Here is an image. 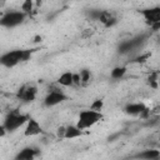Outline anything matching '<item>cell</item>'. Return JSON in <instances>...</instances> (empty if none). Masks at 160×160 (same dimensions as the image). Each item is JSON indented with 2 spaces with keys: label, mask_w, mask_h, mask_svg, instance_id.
<instances>
[{
  "label": "cell",
  "mask_w": 160,
  "mask_h": 160,
  "mask_svg": "<svg viewBox=\"0 0 160 160\" xmlns=\"http://www.w3.org/2000/svg\"><path fill=\"white\" fill-rule=\"evenodd\" d=\"M34 50H12L5 52L0 58V62L6 68H12L22 61H28L31 58Z\"/></svg>",
  "instance_id": "obj_1"
},
{
  "label": "cell",
  "mask_w": 160,
  "mask_h": 160,
  "mask_svg": "<svg viewBox=\"0 0 160 160\" xmlns=\"http://www.w3.org/2000/svg\"><path fill=\"white\" fill-rule=\"evenodd\" d=\"M102 119V114L101 111H95L92 109H88V110H84L79 114V119H78V126L80 129H88V128H91L94 126L96 122H99L100 120Z\"/></svg>",
  "instance_id": "obj_2"
},
{
  "label": "cell",
  "mask_w": 160,
  "mask_h": 160,
  "mask_svg": "<svg viewBox=\"0 0 160 160\" xmlns=\"http://www.w3.org/2000/svg\"><path fill=\"white\" fill-rule=\"evenodd\" d=\"M29 120L28 115L20 114L19 111H11L10 114H8V116L5 118V121L2 124V126L6 129L8 132H14L15 130H18L20 126H22L24 124H26V121Z\"/></svg>",
  "instance_id": "obj_3"
},
{
  "label": "cell",
  "mask_w": 160,
  "mask_h": 160,
  "mask_svg": "<svg viewBox=\"0 0 160 160\" xmlns=\"http://www.w3.org/2000/svg\"><path fill=\"white\" fill-rule=\"evenodd\" d=\"M26 14L24 11H8L1 16L0 24L4 28H15L24 22Z\"/></svg>",
  "instance_id": "obj_4"
},
{
  "label": "cell",
  "mask_w": 160,
  "mask_h": 160,
  "mask_svg": "<svg viewBox=\"0 0 160 160\" xmlns=\"http://www.w3.org/2000/svg\"><path fill=\"white\" fill-rule=\"evenodd\" d=\"M36 94H38V89L34 84H25L21 88H19L16 92V98L22 102H32L36 99Z\"/></svg>",
  "instance_id": "obj_5"
},
{
  "label": "cell",
  "mask_w": 160,
  "mask_h": 160,
  "mask_svg": "<svg viewBox=\"0 0 160 160\" xmlns=\"http://www.w3.org/2000/svg\"><path fill=\"white\" fill-rule=\"evenodd\" d=\"M139 12L144 16L145 22L151 28L152 25L160 22V6H152L139 10Z\"/></svg>",
  "instance_id": "obj_6"
},
{
  "label": "cell",
  "mask_w": 160,
  "mask_h": 160,
  "mask_svg": "<svg viewBox=\"0 0 160 160\" xmlns=\"http://www.w3.org/2000/svg\"><path fill=\"white\" fill-rule=\"evenodd\" d=\"M68 99V96L60 90V89H52L48 92V95L45 96L44 99V105L48 106V108H51V106H55L62 101H65Z\"/></svg>",
  "instance_id": "obj_7"
},
{
  "label": "cell",
  "mask_w": 160,
  "mask_h": 160,
  "mask_svg": "<svg viewBox=\"0 0 160 160\" xmlns=\"http://www.w3.org/2000/svg\"><path fill=\"white\" fill-rule=\"evenodd\" d=\"M40 132H41V126L39 124V121L35 120L34 118H29V120L26 121L24 135L25 136H35V135H39Z\"/></svg>",
  "instance_id": "obj_8"
},
{
  "label": "cell",
  "mask_w": 160,
  "mask_h": 160,
  "mask_svg": "<svg viewBox=\"0 0 160 160\" xmlns=\"http://www.w3.org/2000/svg\"><path fill=\"white\" fill-rule=\"evenodd\" d=\"M39 152H40L39 149L32 148V146H26V148H24V149H21V150L19 151V154L15 156V159H16V160H31V159H34Z\"/></svg>",
  "instance_id": "obj_9"
},
{
  "label": "cell",
  "mask_w": 160,
  "mask_h": 160,
  "mask_svg": "<svg viewBox=\"0 0 160 160\" xmlns=\"http://www.w3.org/2000/svg\"><path fill=\"white\" fill-rule=\"evenodd\" d=\"M145 109H146V106L144 104H141V102H132V104H128L124 110H125L126 114L135 116V115H140Z\"/></svg>",
  "instance_id": "obj_10"
},
{
  "label": "cell",
  "mask_w": 160,
  "mask_h": 160,
  "mask_svg": "<svg viewBox=\"0 0 160 160\" xmlns=\"http://www.w3.org/2000/svg\"><path fill=\"white\" fill-rule=\"evenodd\" d=\"M99 21H100L101 24H104L106 28H109V26H112L114 24H116V18H115L111 12H109V11H106V10H102L101 14H100Z\"/></svg>",
  "instance_id": "obj_11"
},
{
  "label": "cell",
  "mask_w": 160,
  "mask_h": 160,
  "mask_svg": "<svg viewBox=\"0 0 160 160\" xmlns=\"http://www.w3.org/2000/svg\"><path fill=\"white\" fill-rule=\"evenodd\" d=\"M72 75H74V72H70V71L62 72L58 79V84L61 86H74Z\"/></svg>",
  "instance_id": "obj_12"
},
{
  "label": "cell",
  "mask_w": 160,
  "mask_h": 160,
  "mask_svg": "<svg viewBox=\"0 0 160 160\" xmlns=\"http://www.w3.org/2000/svg\"><path fill=\"white\" fill-rule=\"evenodd\" d=\"M84 132H82V129H80L78 125H70V126H66V130H65V139H74V138H79L81 136Z\"/></svg>",
  "instance_id": "obj_13"
},
{
  "label": "cell",
  "mask_w": 160,
  "mask_h": 160,
  "mask_svg": "<svg viewBox=\"0 0 160 160\" xmlns=\"http://www.w3.org/2000/svg\"><path fill=\"white\" fill-rule=\"evenodd\" d=\"M135 158L138 159H146V160H155L158 158H160V151L159 150H144L141 152H139L138 155H135Z\"/></svg>",
  "instance_id": "obj_14"
},
{
  "label": "cell",
  "mask_w": 160,
  "mask_h": 160,
  "mask_svg": "<svg viewBox=\"0 0 160 160\" xmlns=\"http://www.w3.org/2000/svg\"><path fill=\"white\" fill-rule=\"evenodd\" d=\"M126 74V66H116L111 70V78L112 79H121Z\"/></svg>",
  "instance_id": "obj_15"
},
{
  "label": "cell",
  "mask_w": 160,
  "mask_h": 160,
  "mask_svg": "<svg viewBox=\"0 0 160 160\" xmlns=\"http://www.w3.org/2000/svg\"><path fill=\"white\" fill-rule=\"evenodd\" d=\"M159 76H160V74H159L158 71H154L151 75H149L148 82H149V85H150L151 88H154V89L158 88V85H159Z\"/></svg>",
  "instance_id": "obj_16"
},
{
  "label": "cell",
  "mask_w": 160,
  "mask_h": 160,
  "mask_svg": "<svg viewBox=\"0 0 160 160\" xmlns=\"http://www.w3.org/2000/svg\"><path fill=\"white\" fill-rule=\"evenodd\" d=\"M80 78H81V85H82V86H86V85L90 82V78H91L90 71H89L88 69L80 70Z\"/></svg>",
  "instance_id": "obj_17"
},
{
  "label": "cell",
  "mask_w": 160,
  "mask_h": 160,
  "mask_svg": "<svg viewBox=\"0 0 160 160\" xmlns=\"http://www.w3.org/2000/svg\"><path fill=\"white\" fill-rule=\"evenodd\" d=\"M102 106H104V101L101 99H96L92 101V104L90 105V109L95 110V111H101L102 110Z\"/></svg>",
  "instance_id": "obj_18"
},
{
  "label": "cell",
  "mask_w": 160,
  "mask_h": 160,
  "mask_svg": "<svg viewBox=\"0 0 160 160\" xmlns=\"http://www.w3.org/2000/svg\"><path fill=\"white\" fill-rule=\"evenodd\" d=\"M21 10L25 14H30L31 10H32V0H25L21 5Z\"/></svg>",
  "instance_id": "obj_19"
},
{
  "label": "cell",
  "mask_w": 160,
  "mask_h": 160,
  "mask_svg": "<svg viewBox=\"0 0 160 160\" xmlns=\"http://www.w3.org/2000/svg\"><path fill=\"white\" fill-rule=\"evenodd\" d=\"M101 11L102 10H98V9H92V10H90V12H89V16L92 19V20H99V18H100V14H101Z\"/></svg>",
  "instance_id": "obj_20"
},
{
  "label": "cell",
  "mask_w": 160,
  "mask_h": 160,
  "mask_svg": "<svg viewBox=\"0 0 160 160\" xmlns=\"http://www.w3.org/2000/svg\"><path fill=\"white\" fill-rule=\"evenodd\" d=\"M150 55H151L150 52H146V54H144V55H140V56L135 58V59H134V61H135V62H145V61L150 58Z\"/></svg>",
  "instance_id": "obj_21"
},
{
  "label": "cell",
  "mask_w": 160,
  "mask_h": 160,
  "mask_svg": "<svg viewBox=\"0 0 160 160\" xmlns=\"http://www.w3.org/2000/svg\"><path fill=\"white\" fill-rule=\"evenodd\" d=\"M72 80H74V86H81L80 72H74V75H72Z\"/></svg>",
  "instance_id": "obj_22"
},
{
  "label": "cell",
  "mask_w": 160,
  "mask_h": 160,
  "mask_svg": "<svg viewBox=\"0 0 160 160\" xmlns=\"http://www.w3.org/2000/svg\"><path fill=\"white\" fill-rule=\"evenodd\" d=\"M65 130H66V128L65 126H60L59 129H58V132H56V135H58V138H65Z\"/></svg>",
  "instance_id": "obj_23"
},
{
  "label": "cell",
  "mask_w": 160,
  "mask_h": 160,
  "mask_svg": "<svg viewBox=\"0 0 160 160\" xmlns=\"http://www.w3.org/2000/svg\"><path fill=\"white\" fill-rule=\"evenodd\" d=\"M159 84H160V76H159Z\"/></svg>",
  "instance_id": "obj_24"
},
{
  "label": "cell",
  "mask_w": 160,
  "mask_h": 160,
  "mask_svg": "<svg viewBox=\"0 0 160 160\" xmlns=\"http://www.w3.org/2000/svg\"><path fill=\"white\" fill-rule=\"evenodd\" d=\"M159 140H160V135H159Z\"/></svg>",
  "instance_id": "obj_25"
}]
</instances>
